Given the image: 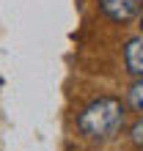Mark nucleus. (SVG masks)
Returning a JSON list of instances; mask_svg holds the SVG:
<instances>
[{"label":"nucleus","mask_w":143,"mask_h":151,"mask_svg":"<svg viewBox=\"0 0 143 151\" xmlns=\"http://www.w3.org/2000/svg\"><path fill=\"white\" fill-rule=\"evenodd\" d=\"M121 124H124V104L116 96H99V99H94L77 118L80 132L85 137H94V140H105V137L116 135L121 129Z\"/></svg>","instance_id":"nucleus-1"},{"label":"nucleus","mask_w":143,"mask_h":151,"mask_svg":"<svg viewBox=\"0 0 143 151\" xmlns=\"http://www.w3.org/2000/svg\"><path fill=\"white\" fill-rule=\"evenodd\" d=\"M99 8L113 22H129L143 8V0H99Z\"/></svg>","instance_id":"nucleus-2"},{"label":"nucleus","mask_w":143,"mask_h":151,"mask_svg":"<svg viewBox=\"0 0 143 151\" xmlns=\"http://www.w3.org/2000/svg\"><path fill=\"white\" fill-rule=\"evenodd\" d=\"M124 63L132 77H143V36H135L124 47Z\"/></svg>","instance_id":"nucleus-3"},{"label":"nucleus","mask_w":143,"mask_h":151,"mask_svg":"<svg viewBox=\"0 0 143 151\" xmlns=\"http://www.w3.org/2000/svg\"><path fill=\"white\" fill-rule=\"evenodd\" d=\"M129 104L143 113V77H138V83H132L129 88Z\"/></svg>","instance_id":"nucleus-4"},{"label":"nucleus","mask_w":143,"mask_h":151,"mask_svg":"<svg viewBox=\"0 0 143 151\" xmlns=\"http://www.w3.org/2000/svg\"><path fill=\"white\" fill-rule=\"evenodd\" d=\"M132 140H135L138 146H143V118L135 124V127H132Z\"/></svg>","instance_id":"nucleus-5"},{"label":"nucleus","mask_w":143,"mask_h":151,"mask_svg":"<svg viewBox=\"0 0 143 151\" xmlns=\"http://www.w3.org/2000/svg\"><path fill=\"white\" fill-rule=\"evenodd\" d=\"M140 30H143V14H140Z\"/></svg>","instance_id":"nucleus-6"}]
</instances>
